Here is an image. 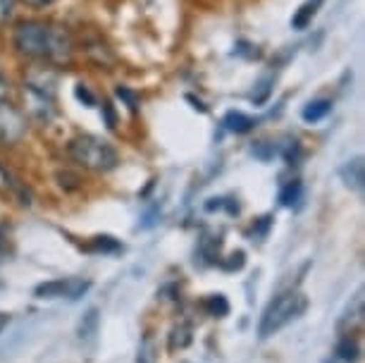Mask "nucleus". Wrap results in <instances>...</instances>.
Segmentation results:
<instances>
[{
    "mask_svg": "<svg viewBox=\"0 0 365 363\" xmlns=\"http://www.w3.org/2000/svg\"><path fill=\"white\" fill-rule=\"evenodd\" d=\"M336 356H339L341 361H346V363H354L358 359V347H356V342L351 339V337H344L339 342V347H336Z\"/></svg>",
    "mask_w": 365,
    "mask_h": 363,
    "instance_id": "nucleus-15",
    "label": "nucleus"
},
{
    "mask_svg": "<svg viewBox=\"0 0 365 363\" xmlns=\"http://www.w3.org/2000/svg\"><path fill=\"white\" fill-rule=\"evenodd\" d=\"M77 98H79V101H86L88 106H93V103H96V98H93L91 93L86 91V88H84V84H79V86H77Z\"/></svg>",
    "mask_w": 365,
    "mask_h": 363,
    "instance_id": "nucleus-20",
    "label": "nucleus"
},
{
    "mask_svg": "<svg viewBox=\"0 0 365 363\" xmlns=\"http://www.w3.org/2000/svg\"><path fill=\"white\" fill-rule=\"evenodd\" d=\"M203 308L215 318H222L230 313V304H227V299L222 297V294H212V297H208L203 301Z\"/></svg>",
    "mask_w": 365,
    "mask_h": 363,
    "instance_id": "nucleus-12",
    "label": "nucleus"
},
{
    "mask_svg": "<svg viewBox=\"0 0 365 363\" xmlns=\"http://www.w3.org/2000/svg\"><path fill=\"white\" fill-rule=\"evenodd\" d=\"M349 323H351V327H354V323H358V325L363 323V292L356 294L354 306H349V311L344 313V318L339 320V327H346Z\"/></svg>",
    "mask_w": 365,
    "mask_h": 363,
    "instance_id": "nucleus-11",
    "label": "nucleus"
},
{
    "mask_svg": "<svg viewBox=\"0 0 365 363\" xmlns=\"http://www.w3.org/2000/svg\"><path fill=\"white\" fill-rule=\"evenodd\" d=\"M15 46L26 58L67 63L72 56V39L63 26H53L38 19L19 22L15 29Z\"/></svg>",
    "mask_w": 365,
    "mask_h": 363,
    "instance_id": "nucleus-1",
    "label": "nucleus"
},
{
    "mask_svg": "<svg viewBox=\"0 0 365 363\" xmlns=\"http://www.w3.org/2000/svg\"><path fill=\"white\" fill-rule=\"evenodd\" d=\"M136 363H158V352H155V342L146 337L143 339V344L139 349V359H136Z\"/></svg>",
    "mask_w": 365,
    "mask_h": 363,
    "instance_id": "nucleus-16",
    "label": "nucleus"
},
{
    "mask_svg": "<svg viewBox=\"0 0 365 363\" xmlns=\"http://www.w3.org/2000/svg\"><path fill=\"white\" fill-rule=\"evenodd\" d=\"M306 306H308V301L301 292L279 294L277 299L270 301V306L265 308L263 318H260V325H258L260 339H267V337H272L274 332H279L284 325L299 318L301 313L306 311Z\"/></svg>",
    "mask_w": 365,
    "mask_h": 363,
    "instance_id": "nucleus-3",
    "label": "nucleus"
},
{
    "mask_svg": "<svg viewBox=\"0 0 365 363\" xmlns=\"http://www.w3.org/2000/svg\"><path fill=\"white\" fill-rule=\"evenodd\" d=\"M91 282L88 280H81V277H70V280H53V282H43L38 285L34 294L38 299H79L84 297L88 292Z\"/></svg>",
    "mask_w": 365,
    "mask_h": 363,
    "instance_id": "nucleus-4",
    "label": "nucleus"
},
{
    "mask_svg": "<svg viewBox=\"0 0 365 363\" xmlns=\"http://www.w3.org/2000/svg\"><path fill=\"white\" fill-rule=\"evenodd\" d=\"M24 101L29 108V115L38 122H51L55 118V106H53V96H48L43 91L26 86L24 88Z\"/></svg>",
    "mask_w": 365,
    "mask_h": 363,
    "instance_id": "nucleus-6",
    "label": "nucleus"
},
{
    "mask_svg": "<svg viewBox=\"0 0 365 363\" xmlns=\"http://www.w3.org/2000/svg\"><path fill=\"white\" fill-rule=\"evenodd\" d=\"M8 88H10V84H8V79L0 74V98H5V93H8Z\"/></svg>",
    "mask_w": 365,
    "mask_h": 363,
    "instance_id": "nucleus-22",
    "label": "nucleus"
},
{
    "mask_svg": "<svg viewBox=\"0 0 365 363\" xmlns=\"http://www.w3.org/2000/svg\"><path fill=\"white\" fill-rule=\"evenodd\" d=\"M26 5H31V8H46V5H53L55 0H24Z\"/></svg>",
    "mask_w": 365,
    "mask_h": 363,
    "instance_id": "nucleus-21",
    "label": "nucleus"
},
{
    "mask_svg": "<svg viewBox=\"0 0 365 363\" xmlns=\"http://www.w3.org/2000/svg\"><path fill=\"white\" fill-rule=\"evenodd\" d=\"M253 125H256V120L249 118V115H244V113H230L225 118V127L230 129V132H237V134L251 132Z\"/></svg>",
    "mask_w": 365,
    "mask_h": 363,
    "instance_id": "nucleus-10",
    "label": "nucleus"
},
{
    "mask_svg": "<svg viewBox=\"0 0 365 363\" xmlns=\"http://www.w3.org/2000/svg\"><path fill=\"white\" fill-rule=\"evenodd\" d=\"M341 180L346 182V187L361 191L363 184H365V165H363V158L349 160L346 165L341 168Z\"/></svg>",
    "mask_w": 365,
    "mask_h": 363,
    "instance_id": "nucleus-7",
    "label": "nucleus"
},
{
    "mask_svg": "<svg viewBox=\"0 0 365 363\" xmlns=\"http://www.w3.org/2000/svg\"><path fill=\"white\" fill-rule=\"evenodd\" d=\"M67 153L77 165L93 170V173H108V170H115L117 163H120L117 150L106 139H98V136L91 134L72 139L70 146H67Z\"/></svg>",
    "mask_w": 365,
    "mask_h": 363,
    "instance_id": "nucleus-2",
    "label": "nucleus"
},
{
    "mask_svg": "<svg viewBox=\"0 0 365 363\" xmlns=\"http://www.w3.org/2000/svg\"><path fill=\"white\" fill-rule=\"evenodd\" d=\"M329 111H332V103H329L327 98H318V101H311L306 108H303L301 118L306 122H320Z\"/></svg>",
    "mask_w": 365,
    "mask_h": 363,
    "instance_id": "nucleus-8",
    "label": "nucleus"
},
{
    "mask_svg": "<svg viewBox=\"0 0 365 363\" xmlns=\"http://www.w3.org/2000/svg\"><path fill=\"white\" fill-rule=\"evenodd\" d=\"M96 327H98V308H91L84 316V320L79 323V337L88 339L91 334H96Z\"/></svg>",
    "mask_w": 365,
    "mask_h": 363,
    "instance_id": "nucleus-13",
    "label": "nucleus"
},
{
    "mask_svg": "<svg viewBox=\"0 0 365 363\" xmlns=\"http://www.w3.org/2000/svg\"><path fill=\"white\" fill-rule=\"evenodd\" d=\"M301 196V182L299 180H292L289 184H284L279 191V203L282 205H294L296 201H299Z\"/></svg>",
    "mask_w": 365,
    "mask_h": 363,
    "instance_id": "nucleus-14",
    "label": "nucleus"
},
{
    "mask_svg": "<svg viewBox=\"0 0 365 363\" xmlns=\"http://www.w3.org/2000/svg\"><path fill=\"white\" fill-rule=\"evenodd\" d=\"M15 3L17 0H0V24L8 22L12 17V12H15Z\"/></svg>",
    "mask_w": 365,
    "mask_h": 363,
    "instance_id": "nucleus-18",
    "label": "nucleus"
},
{
    "mask_svg": "<svg viewBox=\"0 0 365 363\" xmlns=\"http://www.w3.org/2000/svg\"><path fill=\"white\" fill-rule=\"evenodd\" d=\"M320 3H322V0H308L306 5H301L299 12H296L294 19H292L294 29H306V26L313 22V17H315V12H318Z\"/></svg>",
    "mask_w": 365,
    "mask_h": 363,
    "instance_id": "nucleus-9",
    "label": "nucleus"
},
{
    "mask_svg": "<svg viewBox=\"0 0 365 363\" xmlns=\"http://www.w3.org/2000/svg\"><path fill=\"white\" fill-rule=\"evenodd\" d=\"M26 134V120L24 115L10 106L5 98H0V143L3 146H12Z\"/></svg>",
    "mask_w": 365,
    "mask_h": 363,
    "instance_id": "nucleus-5",
    "label": "nucleus"
},
{
    "mask_svg": "<svg viewBox=\"0 0 365 363\" xmlns=\"http://www.w3.org/2000/svg\"><path fill=\"white\" fill-rule=\"evenodd\" d=\"M91 251H103V253H110V251H120V244H117L113 237H98V239H93V244H91Z\"/></svg>",
    "mask_w": 365,
    "mask_h": 363,
    "instance_id": "nucleus-17",
    "label": "nucleus"
},
{
    "mask_svg": "<svg viewBox=\"0 0 365 363\" xmlns=\"http://www.w3.org/2000/svg\"><path fill=\"white\" fill-rule=\"evenodd\" d=\"M117 96H120V98H127L129 111H136V96H134L132 91H127L125 86H120V88H117Z\"/></svg>",
    "mask_w": 365,
    "mask_h": 363,
    "instance_id": "nucleus-19",
    "label": "nucleus"
}]
</instances>
